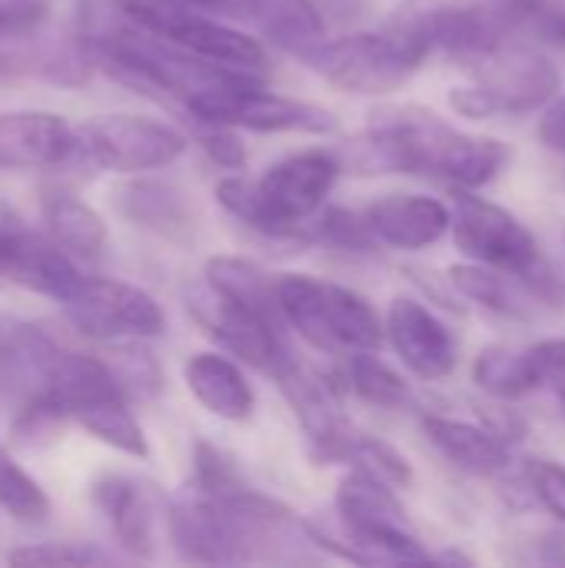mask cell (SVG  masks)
<instances>
[{"label": "cell", "mask_w": 565, "mask_h": 568, "mask_svg": "<svg viewBox=\"0 0 565 568\" xmlns=\"http://www.w3.org/2000/svg\"><path fill=\"white\" fill-rule=\"evenodd\" d=\"M186 306L193 320L206 329V336H213L223 349H230L233 356H240L243 363L256 366L266 376H273V369L293 353L283 329L236 306L230 296L216 293L206 280L196 290H190Z\"/></svg>", "instance_id": "cell-11"}, {"label": "cell", "mask_w": 565, "mask_h": 568, "mask_svg": "<svg viewBox=\"0 0 565 568\" xmlns=\"http://www.w3.org/2000/svg\"><path fill=\"white\" fill-rule=\"evenodd\" d=\"M10 230H20V213L0 200V233H10Z\"/></svg>", "instance_id": "cell-46"}, {"label": "cell", "mask_w": 565, "mask_h": 568, "mask_svg": "<svg viewBox=\"0 0 565 568\" xmlns=\"http://www.w3.org/2000/svg\"><path fill=\"white\" fill-rule=\"evenodd\" d=\"M183 383L193 399L216 419L246 423L256 409L253 386L246 383L243 369L220 353H196L183 366Z\"/></svg>", "instance_id": "cell-21"}, {"label": "cell", "mask_w": 565, "mask_h": 568, "mask_svg": "<svg viewBox=\"0 0 565 568\" xmlns=\"http://www.w3.org/2000/svg\"><path fill=\"white\" fill-rule=\"evenodd\" d=\"M203 280L230 296L236 306L250 310L253 316H260L263 323L276 326V329H290L286 316H283V306H280V293H276V276L270 280L266 270H260L253 260H243V256H210L206 266H203Z\"/></svg>", "instance_id": "cell-23"}, {"label": "cell", "mask_w": 565, "mask_h": 568, "mask_svg": "<svg viewBox=\"0 0 565 568\" xmlns=\"http://www.w3.org/2000/svg\"><path fill=\"white\" fill-rule=\"evenodd\" d=\"M536 27H539V30H543L546 37H553V40L565 43V13H563V10H553V7H546V10L539 13Z\"/></svg>", "instance_id": "cell-45"}, {"label": "cell", "mask_w": 565, "mask_h": 568, "mask_svg": "<svg viewBox=\"0 0 565 568\" xmlns=\"http://www.w3.org/2000/svg\"><path fill=\"white\" fill-rule=\"evenodd\" d=\"M60 349L63 346L43 326L0 316V396L23 403L40 393Z\"/></svg>", "instance_id": "cell-18"}, {"label": "cell", "mask_w": 565, "mask_h": 568, "mask_svg": "<svg viewBox=\"0 0 565 568\" xmlns=\"http://www.w3.org/2000/svg\"><path fill=\"white\" fill-rule=\"evenodd\" d=\"M117 210L137 230L163 240H186L193 233V210L180 186L167 180H130L117 190Z\"/></svg>", "instance_id": "cell-22"}, {"label": "cell", "mask_w": 565, "mask_h": 568, "mask_svg": "<svg viewBox=\"0 0 565 568\" xmlns=\"http://www.w3.org/2000/svg\"><path fill=\"white\" fill-rule=\"evenodd\" d=\"M193 140L200 143V150L223 170H240L246 166V146L240 140L236 126L226 123H206V120H193Z\"/></svg>", "instance_id": "cell-37"}, {"label": "cell", "mask_w": 565, "mask_h": 568, "mask_svg": "<svg viewBox=\"0 0 565 568\" xmlns=\"http://www.w3.org/2000/svg\"><path fill=\"white\" fill-rule=\"evenodd\" d=\"M250 483L243 479L236 459L230 453H223L220 446L196 439L193 443V479H190V493L206 496V499H230L246 493Z\"/></svg>", "instance_id": "cell-35"}, {"label": "cell", "mask_w": 565, "mask_h": 568, "mask_svg": "<svg viewBox=\"0 0 565 568\" xmlns=\"http://www.w3.org/2000/svg\"><path fill=\"white\" fill-rule=\"evenodd\" d=\"M80 153L90 166L110 173H147L176 163L186 153V136L153 116L103 113L77 126Z\"/></svg>", "instance_id": "cell-8"}, {"label": "cell", "mask_w": 565, "mask_h": 568, "mask_svg": "<svg viewBox=\"0 0 565 568\" xmlns=\"http://www.w3.org/2000/svg\"><path fill=\"white\" fill-rule=\"evenodd\" d=\"M216 203L243 226L256 230L260 236H270V240H280V243H310L306 233L300 230H290L286 223L276 220V213L266 206L256 180H243V176H223L216 180Z\"/></svg>", "instance_id": "cell-30"}, {"label": "cell", "mask_w": 565, "mask_h": 568, "mask_svg": "<svg viewBox=\"0 0 565 568\" xmlns=\"http://www.w3.org/2000/svg\"><path fill=\"white\" fill-rule=\"evenodd\" d=\"M43 226L47 236L73 260H100L110 243L103 216L67 190H53L43 196Z\"/></svg>", "instance_id": "cell-24"}, {"label": "cell", "mask_w": 565, "mask_h": 568, "mask_svg": "<svg viewBox=\"0 0 565 568\" xmlns=\"http://www.w3.org/2000/svg\"><path fill=\"white\" fill-rule=\"evenodd\" d=\"M476 80L493 93L500 113H533L559 93V70L543 53L509 43L480 60Z\"/></svg>", "instance_id": "cell-16"}, {"label": "cell", "mask_w": 565, "mask_h": 568, "mask_svg": "<svg viewBox=\"0 0 565 568\" xmlns=\"http://www.w3.org/2000/svg\"><path fill=\"white\" fill-rule=\"evenodd\" d=\"M77 333L97 343H123V339H157L167 333V316L160 303L140 286L83 276L77 293L60 303Z\"/></svg>", "instance_id": "cell-9"}, {"label": "cell", "mask_w": 565, "mask_h": 568, "mask_svg": "<svg viewBox=\"0 0 565 568\" xmlns=\"http://www.w3.org/2000/svg\"><path fill=\"white\" fill-rule=\"evenodd\" d=\"M336 376L346 393H353L356 399H363L376 409H390V413L416 409L413 386L390 363H383L376 356V349H360V353L340 356Z\"/></svg>", "instance_id": "cell-27"}, {"label": "cell", "mask_w": 565, "mask_h": 568, "mask_svg": "<svg viewBox=\"0 0 565 568\" xmlns=\"http://www.w3.org/2000/svg\"><path fill=\"white\" fill-rule=\"evenodd\" d=\"M340 173H343V163L336 150H296L276 160L256 180V186L280 223L306 233V223L323 210Z\"/></svg>", "instance_id": "cell-12"}, {"label": "cell", "mask_w": 565, "mask_h": 568, "mask_svg": "<svg viewBox=\"0 0 565 568\" xmlns=\"http://www.w3.org/2000/svg\"><path fill=\"white\" fill-rule=\"evenodd\" d=\"M453 240L456 250L483 266L519 276L529 293L549 306L565 303V280L543 256L533 230L500 203H490L476 190L453 193Z\"/></svg>", "instance_id": "cell-2"}, {"label": "cell", "mask_w": 565, "mask_h": 568, "mask_svg": "<svg viewBox=\"0 0 565 568\" xmlns=\"http://www.w3.org/2000/svg\"><path fill=\"white\" fill-rule=\"evenodd\" d=\"M77 160H83L80 136L63 116L47 110L0 113V170H53Z\"/></svg>", "instance_id": "cell-15"}, {"label": "cell", "mask_w": 565, "mask_h": 568, "mask_svg": "<svg viewBox=\"0 0 565 568\" xmlns=\"http://www.w3.org/2000/svg\"><path fill=\"white\" fill-rule=\"evenodd\" d=\"M93 506L103 513L117 546L133 559H150L157 549L153 536V499L143 483L130 476H100L90 489Z\"/></svg>", "instance_id": "cell-20"}, {"label": "cell", "mask_w": 565, "mask_h": 568, "mask_svg": "<svg viewBox=\"0 0 565 568\" xmlns=\"http://www.w3.org/2000/svg\"><path fill=\"white\" fill-rule=\"evenodd\" d=\"M253 23L276 50L293 53L300 60H306L326 40L330 30L313 0H256Z\"/></svg>", "instance_id": "cell-25"}, {"label": "cell", "mask_w": 565, "mask_h": 568, "mask_svg": "<svg viewBox=\"0 0 565 568\" xmlns=\"http://www.w3.org/2000/svg\"><path fill=\"white\" fill-rule=\"evenodd\" d=\"M107 346L110 349L103 353V359L130 399H157L163 393V369L157 356L143 346V339H123Z\"/></svg>", "instance_id": "cell-33"}, {"label": "cell", "mask_w": 565, "mask_h": 568, "mask_svg": "<svg viewBox=\"0 0 565 568\" xmlns=\"http://www.w3.org/2000/svg\"><path fill=\"white\" fill-rule=\"evenodd\" d=\"M10 566H33V568H60V566H97L110 562L100 549L83 546V542H33L7 552Z\"/></svg>", "instance_id": "cell-36"}, {"label": "cell", "mask_w": 565, "mask_h": 568, "mask_svg": "<svg viewBox=\"0 0 565 568\" xmlns=\"http://www.w3.org/2000/svg\"><path fill=\"white\" fill-rule=\"evenodd\" d=\"M433 562H450V566H473V559H470V556H463V552H456V549L436 552V556H433Z\"/></svg>", "instance_id": "cell-47"}, {"label": "cell", "mask_w": 565, "mask_h": 568, "mask_svg": "<svg viewBox=\"0 0 565 568\" xmlns=\"http://www.w3.org/2000/svg\"><path fill=\"white\" fill-rule=\"evenodd\" d=\"M450 106H453L460 116H466V120H490V116L500 113L493 93H490L480 80H476V83H466V87H453V90H450Z\"/></svg>", "instance_id": "cell-41"}, {"label": "cell", "mask_w": 565, "mask_h": 568, "mask_svg": "<svg viewBox=\"0 0 565 568\" xmlns=\"http://www.w3.org/2000/svg\"><path fill=\"white\" fill-rule=\"evenodd\" d=\"M526 483L533 499L556 516L565 526V466L553 459H529L526 463Z\"/></svg>", "instance_id": "cell-39"}, {"label": "cell", "mask_w": 565, "mask_h": 568, "mask_svg": "<svg viewBox=\"0 0 565 568\" xmlns=\"http://www.w3.org/2000/svg\"><path fill=\"white\" fill-rule=\"evenodd\" d=\"M546 0H410L396 20L416 27L433 50L480 63L509 43L523 23H536Z\"/></svg>", "instance_id": "cell-5"}, {"label": "cell", "mask_w": 565, "mask_h": 568, "mask_svg": "<svg viewBox=\"0 0 565 568\" xmlns=\"http://www.w3.org/2000/svg\"><path fill=\"white\" fill-rule=\"evenodd\" d=\"M366 220L376 240L393 250H426L453 230V210L420 193H390L366 210Z\"/></svg>", "instance_id": "cell-17"}, {"label": "cell", "mask_w": 565, "mask_h": 568, "mask_svg": "<svg viewBox=\"0 0 565 568\" xmlns=\"http://www.w3.org/2000/svg\"><path fill=\"white\" fill-rule=\"evenodd\" d=\"M273 379L290 403L293 416L300 419L306 439H310V456L316 466H330L336 446L353 433L350 419L343 416V383L333 373H320L306 366L300 356H286L276 369Z\"/></svg>", "instance_id": "cell-10"}, {"label": "cell", "mask_w": 565, "mask_h": 568, "mask_svg": "<svg viewBox=\"0 0 565 568\" xmlns=\"http://www.w3.org/2000/svg\"><path fill=\"white\" fill-rule=\"evenodd\" d=\"M47 20V0H0V40L27 37Z\"/></svg>", "instance_id": "cell-40"}, {"label": "cell", "mask_w": 565, "mask_h": 568, "mask_svg": "<svg viewBox=\"0 0 565 568\" xmlns=\"http://www.w3.org/2000/svg\"><path fill=\"white\" fill-rule=\"evenodd\" d=\"M80 283L83 273L77 270V260L50 236L27 233L23 226L0 233V286H20L67 303Z\"/></svg>", "instance_id": "cell-14"}, {"label": "cell", "mask_w": 565, "mask_h": 568, "mask_svg": "<svg viewBox=\"0 0 565 568\" xmlns=\"http://www.w3.org/2000/svg\"><path fill=\"white\" fill-rule=\"evenodd\" d=\"M423 433L430 436V443L436 446V453L443 459H450L456 469H463L470 476L496 479V476H506L513 469L509 439H503L490 426L440 416V413H426L423 416Z\"/></svg>", "instance_id": "cell-19"}, {"label": "cell", "mask_w": 565, "mask_h": 568, "mask_svg": "<svg viewBox=\"0 0 565 568\" xmlns=\"http://www.w3.org/2000/svg\"><path fill=\"white\" fill-rule=\"evenodd\" d=\"M193 7L216 13V17H236V20H253V3L256 0H190Z\"/></svg>", "instance_id": "cell-44"}, {"label": "cell", "mask_w": 565, "mask_h": 568, "mask_svg": "<svg viewBox=\"0 0 565 568\" xmlns=\"http://www.w3.org/2000/svg\"><path fill=\"white\" fill-rule=\"evenodd\" d=\"M343 170L356 176L420 173L440 176L456 190H483L500 176L509 146L496 136H473L420 103L380 106L363 133L336 150Z\"/></svg>", "instance_id": "cell-1"}, {"label": "cell", "mask_w": 565, "mask_h": 568, "mask_svg": "<svg viewBox=\"0 0 565 568\" xmlns=\"http://www.w3.org/2000/svg\"><path fill=\"white\" fill-rule=\"evenodd\" d=\"M473 383L496 403H519L536 393L526 349L509 346H486L473 363Z\"/></svg>", "instance_id": "cell-31"}, {"label": "cell", "mask_w": 565, "mask_h": 568, "mask_svg": "<svg viewBox=\"0 0 565 568\" xmlns=\"http://www.w3.org/2000/svg\"><path fill=\"white\" fill-rule=\"evenodd\" d=\"M313 3L330 30H353L373 10L376 0H313Z\"/></svg>", "instance_id": "cell-42"}, {"label": "cell", "mask_w": 565, "mask_h": 568, "mask_svg": "<svg viewBox=\"0 0 565 568\" xmlns=\"http://www.w3.org/2000/svg\"><path fill=\"white\" fill-rule=\"evenodd\" d=\"M539 140L549 150L565 153V97L553 100V106L543 113V120H539Z\"/></svg>", "instance_id": "cell-43"}, {"label": "cell", "mask_w": 565, "mask_h": 568, "mask_svg": "<svg viewBox=\"0 0 565 568\" xmlns=\"http://www.w3.org/2000/svg\"><path fill=\"white\" fill-rule=\"evenodd\" d=\"M526 359H529L536 389L553 393L556 403L563 406L565 413V336L543 339V343L529 346V349H526Z\"/></svg>", "instance_id": "cell-38"}, {"label": "cell", "mask_w": 565, "mask_h": 568, "mask_svg": "<svg viewBox=\"0 0 565 568\" xmlns=\"http://www.w3.org/2000/svg\"><path fill=\"white\" fill-rule=\"evenodd\" d=\"M183 113L190 120L226 123V126L253 130V133H310V136H316V133H330L336 126V120L326 106L273 93L263 87V80L196 93L183 103Z\"/></svg>", "instance_id": "cell-7"}, {"label": "cell", "mask_w": 565, "mask_h": 568, "mask_svg": "<svg viewBox=\"0 0 565 568\" xmlns=\"http://www.w3.org/2000/svg\"><path fill=\"white\" fill-rule=\"evenodd\" d=\"M276 293L290 329L313 349L330 356L360 349L380 353L386 339V320H380V313L360 293L310 273H280Z\"/></svg>", "instance_id": "cell-4"}, {"label": "cell", "mask_w": 565, "mask_h": 568, "mask_svg": "<svg viewBox=\"0 0 565 568\" xmlns=\"http://www.w3.org/2000/svg\"><path fill=\"white\" fill-rule=\"evenodd\" d=\"M333 463H343V466H350V469H356V473H366V476H373V479L393 486L396 493L413 489V483H416V473H413L410 459H406L396 446H390V443H383V439H376V436H363V433H350V436L336 446ZM333 463H330V466H333Z\"/></svg>", "instance_id": "cell-29"}, {"label": "cell", "mask_w": 565, "mask_h": 568, "mask_svg": "<svg viewBox=\"0 0 565 568\" xmlns=\"http://www.w3.org/2000/svg\"><path fill=\"white\" fill-rule=\"evenodd\" d=\"M430 53V40L416 27L393 17L376 33L346 30L333 40H323L303 63L313 73H320L330 87L373 97L403 87Z\"/></svg>", "instance_id": "cell-3"}, {"label": "cell", "mask_w": 565, "mask_h": 568, "mask_svg": "<svg viewBox=\"0 0 565 568\" xmlns=\"http://www.w3.org/2000/svg\"><path fill=\"white\" fill-rule=\"evenodd\" d=\"M386 339L403 359V366L426 383L453 376L460 363V346L446 329V323L413 296H396L390 303Z\"/></svg>", "instance_id": "cell-13"}, {"label": "cell", "mask_w": 565, "mask_h": 568, "mask_svg": "<svg viewBox=\"0 0 565 568\" xmlns=\"http://www.w3.org/2000/svg\"><path fill=\"white\" fill-rule=\"evenodd\" d=\"M306 236L310 243H323L330 250L340 253H356V256H370L376 253L383 243L376 240V233L370 230L366 213H353L343 206H323L310 223H306Z\"/></svg>", "instance_id": "cell-32"}, {"label": "cell", "mask_w": 565, "mask_h": 568, "mask_svg": "<svg viewBox=\"0 0 565 568\" xmlns=\"http://www.w3.org/2000/svg\"><path fill=\"white\" fill-rule=\"evenodd\" d=\"M340 529L360 552V566L376 562H433V552L423 549L406 509L396 499V489L350 469L336 489Z\"/></svg>", "instance_id": "cell-6"}, {"label": "cell", "mask_w": 565, "mask_h": 568, "mask_svg": "<svg viewBox=\"0 0 565 568\" xmlns=\"http://www.w3.org/2000/svg\"><path fill=\"white\" fill-rule=\"evenodd\" d=\"M73 423L90 433L97 443L123 453V456H133V459H147L150 456V446H147V436L137 423V416L130 413V396H107V399H97L83 409L73 413Z\"/></svg>", "instance_id": "cell-28"}, {"label": "cell", "mask_w": 565, "mask_h": 568, "mask_svg": "<svg viewBox=\"0 0 565 568\" xmlns=\"http://www.w3.org/2000/svg\"><path fill=\"white\" fill-rule=\"evenodd\" d=\"M446 276L463 300H470V303H476L496 316H506V320H529L533 316L536 296L529 293V286L519 276H509L503 270H493V266H483L473 260L453 266Z\"/></svg>", "instance_id": "cell-26"}, {"label": "cell", "mask_w": 565, "mask_h": 568, "mask_svg": "<svg viewBox=\"0 0 565 568\" xmlns=\"http://www.w3.org/2000/svg\"><path fill=\"white\" fill-rule=\"evenodd\" d=\"M0 509L23 526H40L50 516V499L40 483L13 463V456L0 446Z\"/></svg>", "instance_id": "cell-34"}]
</instances>
